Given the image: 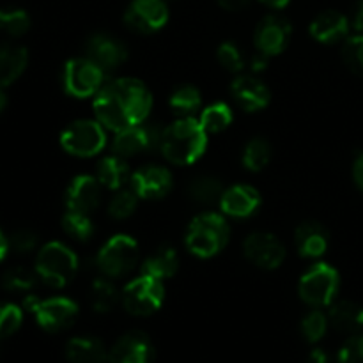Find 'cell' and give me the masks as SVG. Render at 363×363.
Wrapping results in <instances>:
<instances>
[{"instance_id":"obj_1","label":"cell","mask_w":363,"mask_h":363,"mask_svg":"<svg viewBox=\"0 0 363 363\" xmlns=\"http://www.w3.org/2000/svg\"><path fill=\"white\" fill-rule=\"evenodd\" d=\"M94 116L108 131L119 133L147 121L152 108L151 91L137 78L105 82L92 101Z\"/></svg>"},{"instance_id":"obj_2","label":"cell","mask_w":363,"mask_h":363,"mask_svg":"<svg viewBox=\"0 0 363 363\" xmlns=\"http://www.w3.org/2000/svg\"><path fill=\"white\" fill-rule=\"evenodd\" d=\"M208 133L201 126L197 117H179L165 126L160 151L163 158L174 165L186 167L197 162L206 151Z\"/></svg>"},{"instance_id":"obj_3","label":"cell","mask_w":363,"mask_h":363,"mask_svg":"<svg viewBox=\"0 0 363 363\" xmlns=\"http://www.w3.org/2000/svg\"><path fill=\"white\" fill-rule=\"evenodd\" d=\"M230 238V227L218 213H201L190 222L184 236L188 252L199 259H209L218 255L227 247Z\"/></svg>"},{"instance_id":"obj_4","label":"cell","mask_w":363,"mask_h":363,"mask_svg":"<svg viewBox=\"0 0 363 363\" xmlns=\"http://www.w3.org/2000/svg\"><path fill=\"white\" fill-rule=\"evenodd\" d=\"M78 257L69 247L60 241H50L35 257V273L50 287H66L78 273Z\"/></svg>"},{"instance_id":"obj_5","label":"cell","mask_w":363,"mask_h":363,"mask_svg":"<svg viewBox=\"0 0 363 363\" xmlns=\"http://www.w3.org/2000/svg\"><path fill=\"white\" fill-rule=\"evenodd\" d=\"M340 287V277L333 266L318 262L301 275L298 284L300 298L314 308L332 307Z\"/></svg>"},{"instance_id":"obj_6","label":"cell","mask_w":363,"mask_h":363,"mask_svg":"<svg viewBox=\"0 0 363 363\" xmlns=\"http://www.w3.org/2000/svg\"><path fill=\"white\" fill-rule=\"evenodd\" d=\"M138 245L128 234H116L98 252L96 266L108 279H121L133 272L138 262Z\"/></svg>"},{"instance_id":"obj_7","label":"cell","mask_w":363,"mask_h":363,"mask_svg":"<svg viewBox=\"0 0 363 363\" xmlns=\"http://www.w3.org/2000/svg\"><path fill=\"white\" fill-rule=\"evenodd\" d=\"M64 151L77 158H91L106 145V128L98 119H78L60 133Z\"/></svg>"},{"instance_id":"obj_8","label":"cell","mask_w":363,"mask_h":363,"mask_svg":"<svg viewBox=\"0 0 363 363\" xmlns=\"http://www.w3.org/2000/svg\"><path fill=\"white\" fill-rule=\"evenodd\" d=\"M165 301V287L162 280L142 273L126 284L121 293V303L131 315H151L162 308Z\"/></svg>"},{"instance_id":"obj_9","label":"cell","mask_w":363,"mask_h":363,"mask_svg":"<svg viewBox=\"0 0 363 363\" xmlns=\"http://www.w3.org/2000/svg\"><path fill=\"white\" fill-rule=\"evenodd\" d=\"M23 307L28 312H32L41 326L46 332H62L69 328L78 318V305L77 301L69 300L66 296L48 298V300H39L38 296L30 294L25 298Z\"/></svg>"},{"instance_id":"obj_10","label":"cell","mask_w":363,"mask_h":363,"mask_svg":"<svg viewBox=\"0 0 363 363\" xmlns=\"http://www.w3.org/2000/svg\"><path fill=\"white\" fill-rule=\"evenodd\" d=\"M106 73L89 57L67 60L62 71L64 91L73 98H94L105 85Z\"/></svg>"},{"instance_id":"obj_11","label":"cell","mask_w":363,"mask_h":363,"mask_svg":"<svg viewBox=\"0 0 363 363\" xmlns=\"http://www.w3.org/2000/svg\"><path fill=\"white\" fill-rule=\"evenodd\" d=\"M163 131L165 126L160 123H142L137 126L126 128V130L116 133L112 142L113 155L123 156V158H131L140 152H149L160 149Z\"/></svg>"},{"instance_id":"obj_12","label":"cell","mask_w":363,"mask_h":363,"mask_svg":"<svg viewBox=\"0 0 363 363\" xmlns=\"http://www.w3.org/2000/svg\"><path fill=\"white\" fill-rule=\"evenodd\" d=\"M169 21V7L163 0H133L124 13V23L137 34L162 30Z\"/></svg>"},{"instance_id":"obj_13","label":"cell","mask_w":363,"mask_h":363,"mask_svg":"<svg viewBox=\"0 0 363 363\" xmlns=\"http://www.w3.org/2000/svg\"><path fill=\"white\" fill-rule=\"evenodd\" d=\"M293 35V27L289 20L279 14H269L262 18L257 25L254 34V43L257 52L264 53L268 57H275L287 48Z\"/></svg>"},{"instance_id":"obj_14","label":"cell","mask_w":363,"mask_h":363,"mask_svg":"<svg viewBox=\"0 0 363 363\" xmlns=\"http://www.w3.org/2000/svg\"><path fill=\"white\" fill-rule=\"evenodd\" d=\"M245 257L261 269H277L286 259V248L269 233H254L243 243Z\"/></svg>"},{"instance_id":"obj_15","label":"cell","mask_w":363,"mask_h":363,"mask_svg":"<svg viewBox=\"0 0 363 363\" xmlns=\"http://www.w3.org/2000/svg\"><path fill=\"white\" fill-rule=\"evenodd\" d=\"M130 188L138 195V199H162L172 190V174L169 169L160 165L142 167L131 174Z\"/></svg>"},{"instance_id":"obj_16","label":"cell","mask_w":363,"mask_h":363,"mask_svg":"<svg viewBox=\"0 0 363 363\" xmlns=\"http://www.w3.org/2000/svg\"><path fill=\"white\" fill-rule=\"evenodd\" d=\"M85 57H89L92 62L98 64L108 74L128 59V48L113 35L99 32V34L89 38L87 45H85Z\"/></svg>"},{"instance_id":"obj_17","label":"cell","mask_w":363,"mask_h":363,"mask_svg":"<svg viewBox=\"0 0 363 363\" xmlns=\"http://www.w3.org/2000/svg\"><path fill=\"white\" fill-rule=\"evenodd\" d=\"M218 204L225 216L250 218L261 208L262 197L257 188L250 186V184H234V186L223 190Z\"/></svg>"},{"instance_id":"obj_18","label":"cell","mask_w":363,"mask_h":363,"mask_svg":"<svg viewBox=\"0 0 363 363\" xmlns=\"http://www.w3.org/2000/svg\"><path fill=\"white\" fill-rule=\"evenodd\" d=\"M230 94L245 112H259L266 108L272 99L268 85L255 74H238L230 84Z\"/></svg>"},{"instance_id":"obj_19","label":"cell","mask_w":363,"mask_h":363,"mask_svg":"<svg viewBox=\"0 0 363 363\" xmlns=\"http://www.w3.org/2000/svg\"><path fill=\"white\" fill-rule=\"evenodd\" d=\"M110 363H152L155 347L142 332H130L121 337L108 353Z\"/></svg>"},{"instance_id":"obj_20","label":"cell","mask_w":363,"mask_h":363,"mask_svg":"<svg viewBox=\"0 0 363 363\" xmlns=\"http://www.w3.org/2000/svg\"><path fill=\"white\" fill-rule=\"evenodd\" d=\"M99 199H101V184L96 176L80 174L67 184L66 208L69 211L91 215L99 206Z\"/></svg>"},{"instance_id":"obj_21","label":"cell","mask_w":363,"mask_h":363,"mask_svg":"<svg viewBox=\"0 0 363 363\" xmlns=\"http://www.w3.org/2000/svg\"><path fill=\"white\" fill-rule=\"evenodd\" d=\"M350 18L339 11H325L311 23V35L323 45H337L350 34Z\"/></svg>"},{"instance_id":"obj_22","label":"cell","mask_w":363,"mask_h":363,"mask_svg":"<svg viewBox=\"0 0 363 363\" xmlns=\"http://www.w3.org/2000/svg\"><path fill=\"white\" fill-rule=\"evenodd\" d=\"M294 243L301 257L318 259L328 250V230L318 222H305L296 229Z\"/></svg>"},{"instance_id":"obj_23","label":"cell","mask_w":363,"mask_h":363,"mask_svg":"<svg viewBox=\"0 0 363 363\" xmlns=\"http://www.w3.org/2000/svg\"><path fill=\"white\" fill-rule=\"evenodd\" d=\"M28 62L27 48L18 45H0V87L6 89L21 77Z\"/></svg>"},{"instance_id":"obj_24","label":"cell","mask_w":363,"mask_h":363,"mask_svg":"<svg viewBox=\"0 0 363 363\" xmlns=\"http://www.w3.org/2000/svg\"><path fill=\"white\" fill-rule=\"evenodd\" d=\"M130 169H128L126 158L123 156H105L99 160L98 167H96V179L106 190H121L130 181Z\"/></svg>"},{"instance_id":"obj_25","label":"cell","mask_w":363,"mask_h":363,"mask_svg":"<svg viewBox=\"0 0 363 363\" xmlns=\"http://www.w3.org/2000/svg\"><path fill=\"white\" fill-rule=\"evenodd\" d=\"M66 357L71 363H105L108 351L94 337H73L66 346Z\"/></svg>"},{"instance_id":"obj_26","label":"cell","mask_w":363,"mask_h":363,"mask_svg":"<svg viewBox=\"0 0 363 363\" xmlns=\"http://www.w3.org/2000/svg\"><path fill=\"white\" fill-rule=\"evenodd\" d=\"M328 321L337 332L354 335L363 328V307L354 301H337L330 308Z\"/></svg>"},{"instance_id":"obj_27","label":"cell","mask_w":363,"mask_h":363,"mask_svg":"<svg viewBox=\"0 0 363 363\" xmlns=\"http://www.w3.org/2000/svg\"><path fill=\"white\" fill-rule=\"evenodd\" d=\"M179 269V255H177L176 248L169 247H160L158 250L152 252L142 264V273L149 277H155L158 280H169Z\"/></svg>"},{"instance_id":"obj_28","label":"cell","mask_w":363,"mask_h":363,"mask_svg":"<svg viewBox=\"0 0 363 363\" xmlns=\"http://www.w3.org/2000/svg\"><path fill=\"white\" fill-rule=\"evenodd\" d=\"M92 311L98 314H108L121 301V293L108 277H99L92 282L91 293H89Z\"/></svg>"},{"instance_id":"obj_29","label":"cell","mask_w":363,"mask_h":363,"mask_svg":"<svg viewBox=\"0 0 363 363\" xmlns=\"http://www.w3.org/2000/svg\"><path fill=\"white\" fill-rule=\"evenodd\" d=\"M233 110H230L229 105L222 101L206 106L204 110H201V116H199V123H201V126L204 128L208 135L222 133V131H225L233 124Z\"/></svg>"},{"instance_id":"obj_30","label":"cell","mask_w":363,"mask_h":363,"mask_svg":"<svg viewBox=\"0 0 363 363\" xmlns=\"http://www.w3.org/2000/svg\"><path fill=\"white\" fill-rule=\"evenodd\" d=\"M169 105L177 117H194L202 106L201 91L194 85H181L172 92Z\"/></svg>"},{"instance_id":"obj_31","label":"cell","mask_w":363,"mask_h":363,"mask_svg":"<svg viewBox=\"0 0 363 363\" xmlns=\"http://www.w3.org/2000/svg\"><path fill=\"white\" fill-rule=\"evenodd\" d=\"M223 194V184L220 179L211 176H199L188 186V195L199 204H213L220 202Z\"/></svg>"},{"instance_id":"obj_32","label":"cell","mask_w":363,"mask_h":363,"mask_svg":"<svg viewBox=\"0 0 363 363\" xmlns=\"http://www.w3.org/2000/svg\"><path fill=\"white\" fill-rule=\"evenodd\" d=\"M272 160V145L268 140L257 137L252 138L247 145H245L243 151V165L245 169L250 170V172H261L262 169H266Z\"/></svg>"},{"instance_id":"obj_33","label":"cell","mask_w":363,"mask_h":363,"mask_svg":"<svg viewBox=\"0 0 363 363\" xmlns=\"http://www.w3.org/2000/svg\"><path fill=\"white\" fill-rule=\"evenodd\" d=\"M62 229L67 236H71L77 241H89L96 233V227L91 215L69 211V209L62 216Z\"/></svg>"},{"instance_id":"obj_34","label":"cell","mask_w":363,"mask_h":363,"mask_svg":"<svg viewBox=\"0 0 363 363\" xmlns=\"http://www.w3.org/2000/svg\"><path fill=\"white\" fill-rule=\"evenodd\" d=\"M0 28L13 38L23 35L30 28V16L20 7H4L0 9Z\"/></svg>"},{"instance_id":"obj_35","label":"cell","mask_w":363,"mask_h":363,"mask_svg":"<svg viewBox=\"0 0 363 363\" xmlns=\"http://www.w3.org/2000/svg\"><path fill=\"white\" fill-rule=\"evenodd\" d=\"M38 273L23 268V266H14L4 273L2 284L7 291H16V293H27L32 291L38 284Z\"/></svg>"},{"instance_id":"obj_36","label":"cell","mask_w":363,"mask_h":363,"mask_svg":"<svg viewBox=\"0 0 363 363\" xmlns=\"http://www.w3.org/2000/svg\"><path fill=\"white\" fill-rule=\"evenodd\" d=\"M138 195L131 188H121L113 195L108 204V215L116 220H124L131 216L137 209Z\"/></svg>"},{"instance_id":"obj_37","label":"cell","mask_w":363,"mask_h":363,"mask_svg":"<svg viewBox=\"0 0 363 363\" xmlns=\"http://www.w3.org/2000/svg\"><path fill=\"white\" fill-rule=\"evenodd\" d=\"M216 57H218V62L225 67L230 73L240 74L241 71L247 69V57L243 55V52L240 50V46L234 45V43L225 41L218 46V52H216Z\"/></svg>"},{"instance_id":"obj_38","label":"cell","mask_w":363,"mask_h":363,"mask_svg":"<svg viewBox=\"0 0 363 363\" xmlns=\"http://www.w3.org/2000/svg\"><path fill=\"white\" fill-rule=\"evenodd\" d=\"M328 323V318L319 308H315V311L308 312L301 321V333L308 342H319L325 337Z\"/></svg>"},{"instance_id":"obj_39","label":"cell","mask_w":363,"mask_h":363,"mask_svg":"<svg viewBox=\"0 0 363 363\" xmlns=\"http://www.w3.org/2000/svg\"><path fill=\"white\" fill-rule=\"evenodd\" d=\"M342 59L353 73L363 74V34L351 35L344 41Z\"/></svg>"},{"instance_id":"obj_40","label":"cell","mask_w":363,"mask_h":363,"mask_svg":"<svg viewBox=\"0 0 363 363\" xmlns=\"http://www.w3.org/2000/svg\"><path fill=\"white\" fill-rule=\"evenodd\" d=\"M23 321V312L14 303L0 305V339L11 337L20 330Z\"/></svg>"},{"instance_id":"obj_41","label":"cell","mask_w":363,"mask_h":363,"mask_svg":"<svg viewBox=\"0 0 363 363\" xmlns=\"http://www.w3.org/2000/svg\"><path fill=\"white\" fill-rule=\"evenodd\" d=\"M339 363H363V335H353L339 351Z\"/></svg>"},{"instance_id":"obj_42","label":"cell","mask_w":363,"mask_h":363,"mask_svg":"<svg viewBox=\"0 0 363 363\" xmlns=\"http://www.w3.org/2000/svg\"><path fill=\"white\" fill-rule=\"evenodd\" d=\"M9 247L13 248L18 254H28V252L35 250L38 248V234L32 233L28 229L16 230V233L11 236Z\"/></svg>"},{"instance_id":"obj_43","label":"cell","mask_w":363,"mask_h":363,"mask_svg":"<svg viewBox=\"0 0 363 363\" xmlns=\"http://www.w3.org/2000/svg\"><path fill=\"white\" fill-rule=\"evenodd\" d=\"M268 60H269L268 55L257 52L254 57H252L250 60H248L247 67L252 71V74H257V73H261V71H264L266 67H268Z\"/></svg>"},{"instance_id":"obj_44","label":"cell","mask_w":363,"mask_h":363,"mask_svg":"<svg viewBox=\"0 0 363 363\" xmlns=\"http://www.w3.org/2000/svg\"><path fill=\"white\" fill-rule=\"evenodd\" d=\"M351 27L354 28L357 32L363 34V0H358L353 7V14H351V20H350Z\"/></svg>"},{"instance_id":"obj_45","label":"cell","mask_w":363,"mask_h":363,"mask_svg":"<svg viewBox=\"0 0 363 363\" xmlns=\"http://www.w3.org/2000/svg\"><path fill=\"white\" fill-rule=\"evenodd\" d=\"M353 179H354V183H357V186L360 188V191L363 194V152H362V155H358L357 158H354Z\"/></svg>"},{"instance_id":"obj_46","label":"cell","mask_w":363,"mask_h":363,"mask_svg":"<svg viewBox=\"0 0 363 363\" xmlns=\"http://www.w3.org/2000/svg\"><path fill=\"white\" fill-rule=\"evenodd\" d=\"M220 4V7L227 11H241L250 4V0H216Z\"/></svg>"},{"instance_id":"obj_47","label":"cell","mask_w":363,"mask_h":363,"mask_svg":"<svg viewBox=\"0 0 363 363\" xmlns=\"http://www.w3.org/2000/svg\"><path fill=\"white\" fill-rule=\"evenodd\" d=\"M307 363H330V358H328V354H326V351L315 347V350L308 354Z\"/></svg>"},{"instance_id":"obj_48","label":"cell","mask_w":363,"mask_h":363,"mask_svg":"<svg viewBox=\"0 0 363 363\" xmlns=\"http://www.w3.org/2000/svg\"><path fill=\"white\" fill-rule=\"evenodd\" d=\"M9 240H7L6 236H4V233L2 230H0V262L4 261V259H6V255H7V252H9Z\"/></svg>"},{"instance_id":"obj_49","label":"cell","mask_w":363,"mask_h":363,"mask_svg":"<svg viewBox=\"0 0 363 363\" xmlns=\"http://www.w3.org/2000/svg\"><path fill=\"white\" fill-rule=\"evenodd\" d=\"M259 2H262L264 6H268V7H272V9H284V7H286L291 0H259Z\"/></svg>"},{"instance_id":"obj_50","label":"cell","mask_w":363,"mask_h":363,"mask_svg":"<svg viewBox=\"0 0 363 363\" xmlns=\"http://www.w3.org/2000/svg\"><path fill=\"white\" fill-rule=\"evenodd\" d=\"M7 106V96H6V92H4V89L0 87V113L4 112V108H6Z\"/></svg>"}]
</instances>
